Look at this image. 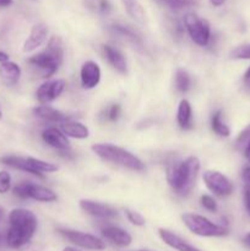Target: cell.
Returning <instances> with one entry per match:
<instances>
[{
	"mask_svg": "<svg viewBox=\"0 0 250 251\" xmlns=\"http://www.w3.org/2000/svg\"><path fill=\"white\" fill-rule=\"evenodd\" d=\"M9 225L5 242L11 249H20L31 242L38 227V220L27 208H14L9 213Z\"/></svg>",
	"mask_w": 250,
	"mask_h": 251,
	"instance_id": "obj_1",
	"label": "cell"
},
{
	"mask_svg": "<svg viewBox=\"0 0 250 251\" xmlns=\"http://www.w3.org/2000/svg\"><path fill=\"white\" fill-rule=\"evenodd\" d=\"M200 168V159L195 156L184 161H173L167 167V181L179 196H186L195 186Z\"/></svg>",
	"mask_w": 250,
	"mask_h": 251,
	"instance_id": "obj_2",
	"label": "cell"
},
{
	"mask_svg": "<svg viewBox=\"0 0 250 251\" xmlns=\"http://www.w3.org/2000/svg\"><path fill=\"white\" fill-rule=\"evenodd\" d=\"M64 60L63 42L59 37L53 36L48 41L47 48L27 59L32 68L37 69L43 78H49L59 70Z\"/></svg>",
	"mask_w": 250,
	"mask_h": 251,
	"instance_id": "obj_3",
	"label": "cell"
},
{
	"mask_svg": "<svg viewBox=\"0 0 250 251\" xmlns=\"http://www.w3.org/2000/svg\"><path fill=\"white\" fill-rule=\"evenodd\" d=\"M93 153L100 159L109 163L117 164L123 168L130 169L134 172H141L145 169V164L132 152L117 146L113 144H95L91 147Z\"/></svg>",
	"mask_w": 250,
	"mask_h": 251,
	"instance_id": "obj_4",
	"label": "cell"
},
{
	"mask_svg": "<svg viewBox=\"0 0 250 251\" xmlns=\"http://www.w3.org/2000/svg\"><path fill=\"white\" fill-rule=\"evenodd\" d=\"M181 220H183L185 227L193 234L199 235V237H225L229 233L227 227L217 225V223H213L212 221L203 217V216L198 215V213H184L181 216Z\"/></svg>",
	"mask_w": 250,
	"mask_h": 251,
	"instance_id": "obj_5",
	"label": "cell"
},
{
	"mask_svg": "<svg viewBox=\"0 0 250 251\" xmlns=\"http://www.w3.org/2000/svg\"><path fill=\"white\" fill-rule=\"evenodd\" d=\"M183 21L191 41L199 47H207L211 41V26L207 20L195 12H188L184 15Z\"/></svg>",
	"mask_w": 250,
	"mask_h": 251,
	"instance_id": "obj_6",
	"label": "cell"
},
{
	"mask_svg": "<svg viewBox=\"0 0 250 251\" xmlns=\"http://www.w3.org/2000/svg\"><path fill=\"white\" fill-rule=\"evenodd\" d=\"M58 232L59 234L63 235L69 242L75 244L76 247L82 248V249L92 251H102L105 249L104 242L100 238L90 234V233L74 229H65V228H59Z\"/></svg>",
	"mask_w": 250,
	"mask_h": 251,
	"instance_id": "obj_7",
	"label": "cell"
},
{
	"mask_svg": "<svg viewBox=\"0 0 250 251\" xmlns=\"http://www.w3.org/2000/svg\"><path fill=\"white\" fill-rule=\"evenodd\" d=\"M206 188L218 198H227L232 195L233 184L227 176L218 171H206L202 176Z\"/></svg>",
	"mask_w": 250,
	"mask_h": 251,
	"instance_id": "obj_8",
	"label": "cell"
},
{
	"mask_svg": "<svg viewBox=\"0 0 250 251\" xmlns=\"http://www.w3.org/2000/svg\"><path fill=\"white\" fill-rule=\"evenodd\" d=\"M66 82L63 78L48 80L39 85L36 91V98L41 104H49L61 96L65 90Z\"/></svg>",
	"mask_w": 250,
	"mask_h": 251,
	"instance_id": "obj_9",
	"label": "cell"
},
{
	"mask_svg": "<svg viewBox=\"0 0 250 251\" xmlns=\"http://www.w3.org/2000/svg\"><path fill=\"white\" fill-rule=\"evenodd\" d=\"M78 205H80V208L83 212L95 218H100V220H112V218H115L118 216V211L112 206L97 202V201L88 200V199L80 200Z\"/></svg>",
	"mask_w": 250,
	"mask_h": 251,
	"instance_id": "obj_10",
	"label": "cell"
},
{
	"mask_svg": "<svg viewBox=\"0 0 250 251\" xmlns=\"http://www.w3.org/2000/svg\"><path fill=\"white\" fill-rule=\"evenodd\" d=\"M100 76H102V71L96 61L87 60L81 66L80 81L81 86L85 90H93L97 87L100 82Z\"/></svg>",
	"mask_w": 250,
	"mask_h": 251,
	"instance_id": "obj_11",
	"label": "cell"
},
{
	"mask_svg": "<svg viewBox=\"0 0 250 251\" xmlns=\"http://www.w3.org/2000/svg\"><path fill=\"white\" fill-rule=\"evenodd\" d=\"M48 26L44 24H36L29 31V34L27 36L26 41L22 44V51L24 53H31V51L38 49L44 42L47 41L48 37Z\"/></svg>",
	"mask_w": 250,
	"mask_h": 251,
	"instance_id": "obj_12",
	"label": "cell"
},
{
	"mask_svg": "<svg viewBox=\"0 0 250 251\" xmlns=\"http://www.w3.org/2000/svg\"><path fill=\"white\" fill-rule=\"evenodd\" d=\"M42 139L48 146L56 151H66L70 150V141L69 137L58 127H47L42 131Z\"/></svg>",
	"mask_w": 250,
	"mask_h": 251,
	"instance_id": "obj_13",
	"label": "cell"
},
{
	"mask_svg": "<svg viewBox=\"0 0 250 251\" xmlns=\"http://www.w3.org/2000/svg\"><path fill=\"white\" fill-rule=\"evenodd\" d=\"M103 237L109 240L113 244L118 247H129L132 242V238L129 233L123 228L117 227V226H104L100 229Z\"/></svg>",
	"mask_w": 250,
	"mask_h": 251,
	"instance_id": "obj_14",
	"label": "cell"
},
{
	"mask_svg": "<svg viewBox=\"0 0 250 251\" xmlns=\"http://www.w3.org/2000/svg\"><path fill=\"white\" fill-rule=\"evenodd\" d=\"M158 234L159 237H161V239L163 240L168 247L173 248V249L176 251H201L200 249L194 247V245H191L190 243L184 240L181 237H179L178 234L173 233L172 230L166 229V228H159Z\"/></svg>",
	"mask_w": 250,
	"mask_h": 251,
	"instance_id": "obj_15",
	"label": "cell"
},
{
	"mask_svg": "<svg viewBox=\"0 0 250 251\" xmlns=\"http://www.w3.org/2000/svg\"><path fill=\"white\" fill-rule=\"evenodd\" d=\"M21 68L15 61L6 60L0 64V80L4 85L9 86V87L15 86L19 82L20 78H21Z\"/></svg>",
	"mask_w": 250,
	"mask_h": 251,
	"instance_id": "obj_16",
	"label": "cell"
},
{
	"mask_svg": "<svg viewBox=\"0 0 250 251\" xmlns=\"http://www.w3.org/2000/svg\"><path fill=\"white\" fill-rule=\"evenodd\" d=\"M60 130L66 135L68 137L76 140H85L88 139L90 136V129L86 126L85 124L80 122H75V120H66V122L61 123Z\"/></svg>",
	"mask_w": 250,
	"mask_h": 251,
	"instance_id": "obj_17",
	"label": "cell"
},
{
	"mask_svg": "<svg viewBox=\"0 0 250 251\" xmlns=\"http://www.w3.org/2000/svg\"><path fill=\"white\" fill-rule=\"evenodd\" d=\"M103 50H104L105 58L109 61L110 65L120 74L127 73V63L125 59L124 54L115 47L109 46V44H104L103 46Z\"/></svg>",
	"mask_w": 250,
	"mask_h": 251,
	"instance_id": "obj_18",
	"label": "cell"
},
{
	"mask_svg": "<svg viewBox=\"0 0 250 251\" xmlns=\"http://www.w3.org/2000/svg\"><path fill=\"white\" fill-rule=\"evenodd\" d=\"M33 114L37 118H41L43 120H48V122L53 123H64L66 120L71 119L69 115H66L65 113L60 112V110L55 109L54 107L48 104H41L38 107L33 108Z\"/></svg>",
	"mask_w": 250,
	"mask_h": 251,
	"instance_id": "obj_19",
	"label": "cell"
},
{
	"mask_svg": "<svg viewBox=\"0 0 250 251\" xmlns=\"http://www.w3.org/2000/svg\"><path fill=\"white\" fill-rule=\"evenodd\" d=\"M176 123L183 130L193 129V108L188 100H181L176 109Z\"/></svg>",
	"mask_w": 250,
	"mask_h": 251,
	"instance_id": "obj_20",
	"label": "cell"
},
{
	"mask_svg": "<svg viewBox=\"0 0 250 251\" xmlns=\"http://www.w3.org/2000/svg\"><path fill=\"white\" fill-rule=\"evenodd\" d=\"M0 162L2 164L7 167H11V168L17 169V171H21V172H26V173L32 174L34 176H37L36 171L32 168V166L29 164L28 158L27 157H19V156H4L0 158Z\"/></svg>",
	"mask_w": 250,
	"mask_h": 251,
	"instance_id": "obj_21",
	"label": "cell"
},
{
	"mask_svg": "<svg viewBox=\"0 0 250 251\" xmlns=\"http://www.w3.org/2000/svg\"><path fill=\"white\" fill-rule=\"evenodd\" d=\"M28 199H32V200L39 201V202H54L56 201L58 196L54 193L51 189L46 188V186L37 185V184L32 183L31 189H29V195Z\"/></svg>",
	"mask_w": 250,
	"mask_h": 251,
	"instance_id": "obj_22",
	"label": "cell"
},
{
	"mask_svg": "<svg viewBox=\"0 0 250 251\" xmlns=\"http://www.w3.org/2000/svg\"><path fill=\"white\" fill-rule=\"evenodd\" d=\"M109 29L114 34H117V36H120V37H123V38L127 39V41H130L131 43L137 44V46H141V44H142V41H141V37H140V34L137 33V32H135L132 28H130L129 26H123V25L115 24V25H112V26L109 27Z\"/></svg>",
	"mask_w": 250,
	"mask_h": 251,
	"instance_id": "obj_23",
	"label": "cell"
},
{
	"mask_svg": "<svg viewBox=\"0 0 250 251\" xmlns=\"http://www.w3.org/2000/svg\"><path fill=\"white\" fill-rule=\"evenodd\" d=\"M223 112L221 109L216 110L211 117V129L216 135L221 137H228L230 135V129L222 119Z\"/></svg>",
	"mask_w": 250,
	"mask_h": 251,
	"instance_id": "obj_24",
	"label": "cell"
},
{
	"mask_svg": "<svg viewBox=\"0 0 250 251\" xmlns=\"http://www.w3.org/2000/svg\"><path fill=\"white\" fill-rule=\"evenodd\" d=\"M122 2L124 5L125 10H126L127 15L131 19H134L136 22H140V24L145 22L146 14H145L142 5L137 0H122Z\"/></svg>",
	"mask_w": 250,
	"mask_h": 251,
	"instance_id": "obj_25",
	"label": "cell"
},
{
	"mask_svg": "<svg viewBox=\"0 0 250 251\" xmlns=\"http://www.w3.org/2000/svg\"><path fill=\"white\" fill-rule=\"evenodd\" d=\"M28 158L29 164L32 166V168L36 171L38 178H44V173H54V172L58 171V167L53 163H49V162L42 161V159L34 158V157H27Z\"/></svg>",
	"mask_w": 250,
	"mask_h": 251,
	"instance_id": "obj_26",
	"label": "cell"
},
{
	"mask_svg": "<svg viewBox=\"0 0 250 251\" xmlns=\"http://www.w3.org/2000/svg\"><path fill=\"white\" fill-rule=\"evenodd\" d=\"M193 85V80L189 73L184 69H178L175 71V87L179 92H188Z\"/></svg>",
	"mask_w": 250,
	"mask_h": 251,
	"instance_id": "obj_27",
	"label": "cell"
},
{
	"mask_svg": "<svg viewBox=\"0 0 250 251\" xmlns=\"http://www.w3.org/2000/svg\"><path fill=\"white\" fill-rule=\"evenodd\" d=\"M154 1L171 10H181L194 4V0H154Z\"/></svg>",
	"mask_w": 250,
	"mask_h": 251,
	"instance_id": "obj_28",
	"label": "cell"
},
{
	"mask_svg": "<svg viewBox=\"0 0 250 251\" xmlns=\"http://www.w3.org/2000/svg\"><path fill=\"white\" fill-rule=\"evenodd\" d=\"M229 56L232 59H237V60H249L250 59V43L240 44V46L235 47L232 51H230Z\"/></svg>",
	"mask_w": 250,
	"mask_h": 251,
	"instance_id": "obj_29",
	"label": "cell"
},
{
	"mask_svg": "<svg viewBox=\"0 0 250 251\" xmlns=\"http://www.w3.org/2000/svg\"><path fill=\"white\" fill-rule=\"evenodd\" d=\"M31 185H32V181H28V180L21 181V183L16 184V185L12 188V194H14L15 196H17V198L22 199V200H26V199H28Z\"/></svg>",
	"mask_w": 250,
	"mask_h": 251,
	"instance_id": "obj_30",
	"label": "cell"
},
{
	"mask_svg": "<svg viewBox=\"0 0 250 251\" xmlns=\"http://www.w3.org/2000/svg\"><path fill=\"white\" fill-rule=\"evenodd\" d=\"M124 212H125V216H126L127 221H129L131 225L136 226V227H142V226H145V223H146L144 216H142L141 213L136 212V211L130 210V208H125Z\"/></svg>",
	"mask_w": 250,
	"mask_h": 251,
	"instance_id": "obj_31",
	"label": "cell"
},
{
	"mask_svg": "<svg viewBox=\"0 0 250 251\" xmlns=\"http://www.w3.org/2000/svg\"><path fill=\"white\" fill-rule=\"evenodd\" d=\"M248 144H250V124L247 127H244L238 135L237 140H235V147L239 151H243Z\"/></svg>",
	"mask_w": 250,
	"mask_h": 251,
	"instance_id": "obj_32",
	"label": "cell"
},
{
	"mask_svg": "<svg viewBox=\"0 0 250 251\" xmlns=\"http://www.w3.org/2000/svg\"><path fill=\"white\" fill-rule=\"evenodd\" d=\"M11 190V176L9 172L0 171V194L4 195Z\"/></svg>",
	"mask_w": 250,
	"mask_h": 251,
	"instance_id": "obj_33",
	"label": "cell"
},
{
	"mask_svg": "<svg viewBox=\"0 0 250 251\" xmlns=\"http://www.w3.org/2000/svg\"><path fill=\"white\" fill-rule=\"evenodd\" d=\"M104 113L105 118H107L109 122H117L120 118V115H122V107H120V104L115 103V104L109 105V107L104 110Z\"/></svg>",
	"mask_w": 250,
	"mask_h": 251,
	"instance_id": "obj_34",
	"label": "cell"
},
{
	"mask_svg": "<svg viewBox=\"0 0 250 251\" xmlns=\"http://www.w3.org/2000/svg\"><path fill=\"white\" fill-rule=\"evenodd\" d=\"M200 202L202 205L203 208H206L210 212H217V202H216L215 199L210 195H202L200 198Z\"/></svg>",
	"mask_w": 250,
	"mask_h": 251,
	"instance_id": "obj_35",
	"label": "cell"
},
{
	"mask_svg": "<svg viewBox=\"0 0 250 251\" xmlns=\"http://www.w3.org/2000/svg\"><path fill=\"white\" fill-rule=\"evenodd\" d=\"M244 203L248 213L250 215V185H247V184L244 186Z\"/></svg>",
	"mask_w": 250,
	"mask_h": 251,
	"instance_id": "obj_36",
	"label": "cell"
},
{
	"mask_svg": "<svg viewBox=\"0 0 250 251\" xmlns=\"http://www.w3.org/2000/svg\"><path fill=\"white\" fill-rule=\"evenodd\" d=\"M243 179L247 185H250V167H245L243 169Z\"/></svg>",
	"mask_w": 250,
	"mask_h": 251,
	"instance_id": "obj_37",
	"label": "cell"
},
{
	"mask_svg": "<svg viewBox=\"0 0 250 251\" xmlns=\"http://www.w3.org/2000/svg\"><path fill=\"white\" fill-rule=\"evenodd\" d=\"M100 10L102 12H108L110 10V4L107 1V0H100Z\"/></svg>",
	"mask_w": 250,
	"mask_h": 251,
	"instance_id": "obj_38",
	"label": "cell"
},
{
	"mask_svg": "<svg viewBox=\"0 0 250 251\" xmlns=\"http://www.w3.org/2000/svg\"><path fill=\"white\" fill-rule=\"evenodd\" d=\"M242 152H243V153H244L245 159H247V161L250 163V144H248L247 146H245V149L243 150Z\"/></svg>",
	"mask_w": 250,
	"mask_h": 251,
	"instance_id": "obj_39",
	"label": "cell"
},
{
	"mask_svg": "<svg viewBox=\"0 0 250 251\" xmlns=\"http://www.w3.org/2000/svg\"><path fill=\"white\" fill-rule=\"evenodd\" d=\"M243 80H244V83L248 86V87H250V68L248 69L247 71H245L244 74V77H243Z\"/></svg>",
	"mask_w": 250,
	"mask_h": 251,
	"instance_id": "obj_40",
	"label": "cell"
},
{
	"mask_svg": "<svg viewBox=\"0 0 250 251\" xmlns=\"http://www.w3.org/2000/svg\"><path fill=\"white\" fill-rule=\"evenodd\" d=\"M225 2V0H210V4L212 5V6H215V7L222 6Z\"/></svg>",
	"mask_w": 250,
	"mask_h": 251,
	"instance_id": "obj_41",
	"label": "cell"
},
{
	"mask_svg": "<svg viewBox=\"0 0 250 251\" xmlns=\"http://www.w3.org/2000/svg\"><path fill=\"white\" fill-rule=\"evenodd\" d=\"M243 244H244L248 249H250V233H248V234L243 238Z\"/></svg>",
	"mask_w": 250,
	"mask_h": 251,
	"instance_id": "obj_42",
	"label": "cell"
},
{
	"mask_svg": "<svg viewBox=\"0 0 250 251\" xmlns=\"http://www.w3.org/2000/svg\"><path fill=\"white\" fill-rule=\"evenodd\" d=\"M9 60V54L5 53V51L0 50V64L4 63V61Z\"/></svg>",
	"mask_w": 250,
	"mask_h": 251,
	"instance_id": "obj_43",
	"label": "cell"
},
{
	"mask_svg": "<svg viewBox=\"0 0 250 251\" xmlns=\"http://www.w3.org/2000/svg\"><path fill=\"white\" fill-rule=\"evenodd\" d=\"M12 4V0H0V7H7Z\"/></svg>",
	"mask_w": 250,
	"mask_h": 251,
	"instance_id": "obj_44",
	"label": "cell"
},
{
	"mask_svg": "<svg viewBox=\"0 0 250 251\" xmlns=\"http://www.w3.org/2000/svg\"><path fill=\"white\" fill-rule=\"evenodd\" d=\"M4 217H5V208L0 205V222L4 220Z\"/></svg>",
	"mask_w": 250,
	"mask_h": 251,
	"instance_id": "obj_45",
	"label": "cell"
},
{
	"mask_svg": "<svg viewBox=\"0 0 250 251\" xmlns=\"http://www.w3.org/2000/svg\"><path fill=\"white\" fill-rule=\"evenodd\" d=\"M63 251H80L78 249H76V248H71V247H66L65 249H64Z\"/></svg>",
	"mask_w": 250,
	"mask_h": 251,
	"instance_id": "obj_46",
	"label": "cell"
},
{
	"mask_svg": "<svg viewBox=\"0 0 250 251\" xmlns=\"http://www.w3.org/2000/svg\"><path fill=\"white\" fill-rule=\"evenodd\" d=\"M2 240H4V237H2V235L0 234V244H1V243H2Z\"/></svg>",
	"mask_w": 250,
	"mask_h": 251,
	"instance_id": "obj_47",
	"label": "cell"
},
{
	"mask_svg": "<svg viewBox=\"0 0 250 251\" xmlns=\"http://www.w3.org/2000/svg\"><path fill=\"white\" fill-rule=\"evenodd\" d=\"M2 118V110H1V108H0V119H1Z\"/></svg>",
	"mask_w": 250,
	"mask_h": 251,
	"instance_id": "obj_48",
	"label": "cell"
},
{
	"mask_svg": "<svg viewBox=\"0 0 250 251\" xmlns=\"http://www.w3.org/2000/svg\"><path fill=\"white\" fill-rule=\"evenodd\" d=\"M140 251H146V250H140Z\"/></svg>",
	"mask_w": 250,
	"mask_h": 251,
	"instance_id": "obj_49",
	"label": "cell"
}]
</instances>
